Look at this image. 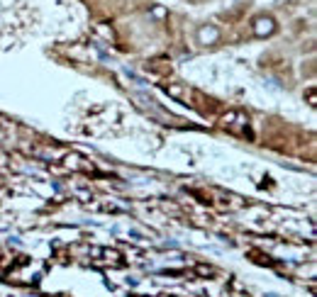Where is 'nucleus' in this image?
<instances>
[{"label":"nucleus","mask_w":317,"mask_h":297,"mask_svg":"<svg viewBox=\"0 0 317 297\" xmlns=\"http://www.w3.org/2000/svg\"><path fill=\"white\" fill-rule=\"evenodd\" d=\"M217 37H220V32H217L215 27H203V30L198 32L200 44H212V42H217Z\"/></svg>","instance_id":"obj_2"},{"label":"nucleus","mask_w":317,"mask_h":297,"mask_svg":"<svg viewBox=\"0 0 317 297\" xmlns=\"http://www.w3.org/2000/svg\"><path fill=\"white\" fill-rule=\"evenodd\" d=\"M276 27H273V20L271 17H259L256 20V27H254V32L259 34V37H266V34H271Z\"/></svg>","instance_id":"obj_1"}]
</instances>
